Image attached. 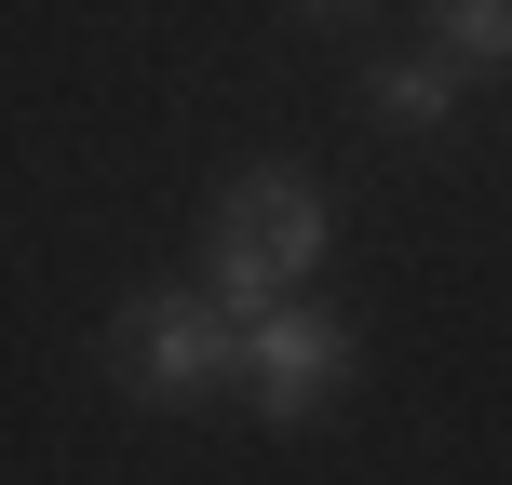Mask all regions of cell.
<instances>
[{
  "label": "cell",
  "instance_id": "5b68a950",
  "mask_svg": "<svg viewBox=\"0 0 512 485\" xmlns=\"http://www.w3.org/2000/svg\"><path fill=\"white\" fill-rule=\"evenodd\" d=\"M432 27H445L459 68H512V0H459V14H432Z\"/></svg>",
  "mask_w": 512,
  "mask_h": 485
},
{
  "label": "cell",
  "instance_id": "3957f363",
  "mask_svg": "<svg viewBox=\"0 0 512 485\" xmlns=\"http://www.w3.org/2000/svg\"><path fill=\"white\" fill-rule=\"evenodd\" d=\"M337 378H351V324H337V310L297 297V310H270V324H243V391L283 432H297L310 405H337Z\"/></svg>",
  "mask_w": 512,
  "mask_h": 485
},
{
  "label": "cell",
  "instance_id": "277c9868",
  "mask_svg": "<svg viewBox=\"0 0 512 485\" xmlns=\"http://www.w3.org/2000/svg\"><path fill=\"white\" fill-rule=\"evenodd\" d=\"M378 108H391V122H445V108H459V68H445V54H391Z\"/></svg>",
  "mask_w": 512,
  "mask_h": 485
},
{
  "label": "cell",
  "instance_id": "7a4b0ae2",
  "mask_svg": "<svg viewBox=\"0 0 512 485\" xmlns=\"http://www.w3.org/2000/svg\"><path fill=\"white\" fill-rule=\"evenodd\" d=\"M122 378L149 391V405H203L216 378H243V324L216 297H189V283H162V297L122 310Z\"/></svg>",
  "mask_w": 512,
  "mask_h": 485
},
{
  "label": "cell",
  "instance_id": "6da1fadb",
  "mask_svg": "<svg viewBox=\"0 0 512 485\" xmlns=\"http://www.w3.org/2000/svg\"><path fill=\"white\" fill-rule=\"evenodd\" d=\"M324 270V189L310 176H243L230 216H216V283L203 297L230 310V324H270V310H297V283Z\"/></svg>",
  "mask_w": 512,
  "mask_h": 485
}]
</instances>
